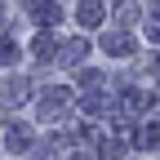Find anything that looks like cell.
<instances>
[{"mask_svg": "<svg viewBox=\"0 0 160 160\" xmlns=\"http://www.w3.org/2000/svg\"><path fill=\"white\" fill-rule=\"evenodd\" d=\"M142 142H147V147H160V125H147V129H142Z\"/></svg>", "mask_w": 160, "mask_h": 160, "instance_id": "6da1fadb", "label": "cell"}]
</instances>
